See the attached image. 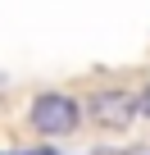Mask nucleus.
<instances>
[{"label":"nucleus","mask_w":150,"mask_h":155,"mask_svg":"<svg viewBox=\"0 0 150 155\" xmlns=\"http://www.w3.org/2000/svg\"><path fill=\"white\" fill-rule=\"evenodd\" d=\"M78 119H82L78 101L64 96V91H46V96L32 101V128L41 137H68L73 128H78Z\"/></svg>","instance_id":"nucleus-1"},{"label":"nucleus","mask_w":150,"mask_h":155,"mask_svg":"<svg viewBox=\"0 0 150 155\" xmlns=\"http://www.w3.org/2000/svg\"><path fill=\"white\" fill-rule=\"evenodd\" d=\"M87 114H91V123H96V128L127 132V128H132V119L141 114V105H136V96H132V91L109 87V91H96V96L87 101Z\"/></svg>","instance_id":"nucleus-2"},{"label":"nucleus","mask_w":150,"mask_h":155,"mask_svg":"<svg viewBox=\"0 0 150 155\" xmlns=\"http://www.w3.org/2000/svg\"><path fill=\"white\" fill-rule=\"evenodd\" d=\"M136 105H141V114H145V119H150V87H145V91H141V96H136Z\"/></svg>","instance_id":"nucleus-3"},{"label":"nucleus","mask_w":150,"mask_h":155,"mask_svg":"<svg viewBox=\"0 0 150 155\" xmlns=\"http://www.w3.org/2000/svg\"><path fill=\"white\" fill-rule=\"evenodd\" d=\"M9 155H14V150H9Z\"/></svg>","instance_id":"nucleus-4"}]
</instances>
